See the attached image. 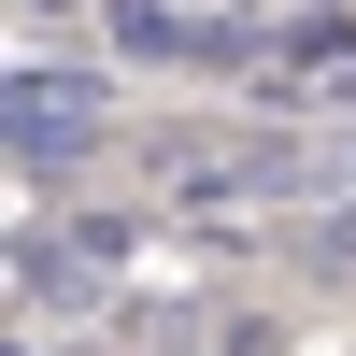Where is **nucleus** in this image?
Wrapping results in <instances>:
<instances>
[{
    "label": "nucleus",
    "instance_id": "1",
    "mask_svg": "<svg viewBox=\"0 0 356 356\" xmlns=\"http://www.w3.org/2000/svg\"><path fill=\"white\" fill-rule=\"evenodd\" d=\"M0 129H15L29 157H72V129H100V86H57V72H15V100H0Z\"/></svg>",
    "mask_w": 356,
    "mask_h": 356
}]
</instances>
